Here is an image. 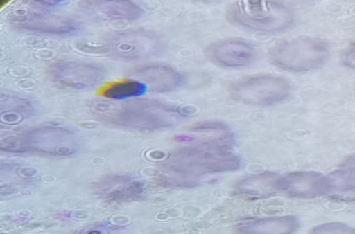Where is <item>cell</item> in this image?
Listing matches in <instances>:
<instances>
[{
  "label": "cell",
  "mask_w": 355,
  "mask_h": 234,
  "mask_svg": "<svg viewBox=\"0 0 355 234\" xmlns=\"http://www.w3.org/2000/svg\"><path fill=\"white\" fill-rule=\"evenodd\" d=\"M343 167H355V154L344 162Z\"/></svg>",
  "instance_id": "21"
},
{
  "label": "cell",
  "mask_w": 355,
  "mask_h": 234,
  "mask_svg": "<svg viewBox=\"0 0 355 234\" xmlns=\"http://www.w3.org/2000/svg\"><path fill=\"white\" fill-rule=\"evenodd\" d=\"M206 57L214 64L227 68L245 67L257 57L255 46L242 39H225L211 44L205 49Z\"/></svg>",
  "instance_id": "9"
},
{
  "label": "cell",
  "mask_w": 355,
  "mask_h": 234,
  "mask_svg": "<svg viewBox=\"0 0 355 234\" xmlns=\"http://www.w3.org/2000/svg\"><path fill=\"white\" fill-rule=\"evenodd\" d=\"M105 120L139 130H161L178 125L188 113L180 107L159 101L135 100L96 107Z\"/></svg>",
  "instance_id": "2"
},
{
  "label": "cell",
  "mask_w": 355,
  "mask_h": 234,
  "mask_svg": "<svg viewBox=\"0 0 355 234\" xmlns=\"http://www.w3.org/2000/svg\"><path fill=\"white\" fill-rule=\"evenodd\" d=\"M230 21L244 28L263 33H277L293 24V10L276 1H238L228 10Z\"/></svg>",
  "instance_id": "3"
},
{
  "label": "cell",
  "mask_w": 355,
  "mask_h": 234,
  "mask_svg": "<svg viewBox=\"0 0 355 234\" xmlns=\"http://www.w3.org/2000/svg\"><path fill=\"white\" fill-rule=\"evenodd\" d=\"M301 223L294 216L252 217L241 220L236 226L238 234H293Z\"/></svg>",
  "instance_id": "13"
},
{
  "label": "cell",
  "mask_w": 355,
  "mask_h": 234,
  "mask_svg": "<svg viewBox=\"0 0 355 234\" xmlns=\"http://www.w3.org/2000/svg\"><path fill=\"white\" fill-rule=\"evenodd\" d=\"M78 140V136L67 129L37 128L6 143V151L68 156L76 152Z\"/></svg>",
  "instance_id": "5"
},
{
  "label": "cell",
  "mask_w": 355,
  "mask_h": 234,
  "mask_svg": "<svg viewBox=\"0 0 355 234\" xmlns=\"http://www.w3.org/2000/svg\"><path fill=\"white\" fill-rule=\"evenodd\" d=\"M133 75L141 79L148 90L155 93H166L180 88L184 76L173 68L164 65H148L137 68Z\"/></svg>",
  "instance_id": "14"
},
{
  "label": "cell",
  "mask_w": 355,
  "mask_h": 234,
  "mask_svg": "<svg viewBox=\"0 0 355 234\" xmlns=\"http://www.w3.org/2000/svg\"><path fill=\"white\" fill-rule=\"evenodd\" d=\"M309 234H355V228L341 222H329L313 228Z\"/></svg>",
  "instance_id": "19"
},
{
  "label": "cell",
  "mask_w": 355,
  "mask_h": 234,
  "mask_svg": "<svg viewBox=\"0 0 355 234\" xmlns=\"http://www.w3.org/2000/svg\"><path fill=\"white\" fill-rule=\"evenodd\" d=\"M279 176L273 172H263L242 179L236 186L239 195L263 198L277 194L276 183Z\"/></svg>",
  "instance_id": "17"
},
{
  "label": "cell",
  "mask_w": 355,
  "mask_h": 234,
  "mask_svg": "<svg viewBox=\"0 0 355 234\" xmlns=\"http://www.w3.org/2000/svg\"><path fill=\"white\" fill-rule=\"evenodd\" d=\"M16 26L21 29L40 34L70 35L81 29V24L74 19L51 15L48 12H28L15 19Z\"/></svg>",
  "instance_id": "10"
},
{
  "label": "cell",
  "mask_w": 355,
  "mask_h": 234,
  "mask_svg": "<svg viewBox=\"0 0 355 234\" xmlns=\"http://www.w3.org/2000/svg\"><path fill=\"white\" fill-rule=\"evenodd\" d=\"M108 49L112 56L123 60H142L158 56L164 43L154 33L131 31L117 34L110 39Z\"/></svg>",
  "instance_id": "7"
},
{
  "label": "cell",
  "mask_w": 355,
  "mask_h": 234,
  "mask_svg": "<svg viewBox=\"0 0 355 234\" xmlns=\"http://www.w3.org/2000/svg\"><path fill=\"white\" fill-rule=\"evenodd\" d=\"M232 150L224 145L195 144L175 151L164 163L171 174L170 183L193 186L203 176L239 170L241 159Z\"/></svg>",
  "instance_id": "1"
},
{
  "label": "cell",
  "mask_w": 355,
  "mask_h": 234,
  "mask_svg": "<svg viewBox=\"0 0 355 234\" xmlns=\"http://www.w3.org/2000/svg\"><path fill=\"white\" fill-rule=\"evenodd\" d=\"M82 9L106 21H134L141 17V8L131 1H85Z\"/></svg>",
  "instance_id": "15"
},
{
  "label": "cell",
  "mask_w": 355,
  "mask_h": 234,
  "mask_svg": "<svg viewBox=\"0 0 355 234\" xmlns=\"http://www.w3.org/2000/svg\"><path fill=\"white\" fill-rule=\"evenodd\" d=\"M148 91L147 85L139 80L123 79L101 87L98 93V96L112 100H125L145 95Z\"/></svg>",
  "instance_id": "18"
},
{
  "label": "cell",
  "mask_w": 355,
  "mask_h": 234,
  "mask_svg": "<svg viewBox=\"0 0 355 234\" xmlns=\"http://www.w3.org/2000/svg\"><path fill=\"white\" fill-rule=\"evenodd\" d=\"M142 181L128 176H109L96 187V192L101 198L110 202H122L139 199L145 194Z\"/></svg>",
  "instance_id": "12"
},
{
  "label": "cell",
  "mask_w": 355,
  "mask_h": 234,
  "mask_svg": "<svg viewBox=\"0 0 355 234\" xmlns=\"http://www.w3.org/2000/svg\"><path fill=\"white\" fill-rule=\"evenodd\" d=\"M277 192L296 198H315L324 195V176L313 172H298L279 176Z\"/></svg>",
  "instance_id": "11"
},
{
  "label": "cell",
  "mask_w": 355,
  "mask_h": 234,
  "mask_svg": "<svg viewBox=\"0 0 355 234\" xmlns=\"http://www.w3.org/2000/svg\"><path fill=\"white\" fill-rule=\"evenodd\" d=\"M343 60L347 67L355 70V44L347 49L345 53L343 54Z\"/></svg>",
  "instance_id": "20"
},
{
  "label": "cell",
  "mask_w": 355,
  "mask_h": 234,
  "mask_svg": "<svg viewBox=\"0 0 355 234\" xmlns=\"http://www.w3.org/2000/svg\"><path fill=\"white\" fill-rule=\"evenodd\" d=\"M49 75L60 87L87 89L101 84L105 79L106 71L92 63L63 60L51 66Z\"/></svg>",
  "instance_id": "8"
},
{
  "label": "cell",
  "mask_w": 355,
  "mask_h": 234,
  "mask_svg": "<svg viewBox=\"0 0 355 234\" xmlns=\"http://www.w3.org/2000/svg\"><path fill=\"white\" fill-rule=\"evenodd\" d=\"M329 56L327 43L313 37H297L283 41L270 51V59L275 65L294 73L321 67Z\"/></svg>",
  "instance_id": "4"
},
{
  "label": "cell",
  "mask_w": 355,
  "mask_h": 234,
  "mask_svg": "<svg viewBox=\"0 0 355 234\" xmlns=\"http://www.w3.org/2000/svg\"><path fill=\"white\" fill-rule=\"evenodd\" d=\"M324 197L355 202V167H341L324 176Z\"/></svg>",
  "instance_id": "16"
},
{
  "label": "cell",
  "mask_w": 355,
  "mask_h": 234,
  "mask_svg": "<svg viewBox=\"0 0 355 234\" xmlns=\"http://www.w3.org/2000/svg\"><path fill=\"white\" fill-rule=\"evenodd\" d=\"M290 93V82L273 75L252 77L236 82L231 88V96L235 100L258 106L279 103L285 100Z\"/></svg>",
  "instance_id": "6"
}]
</instances>
